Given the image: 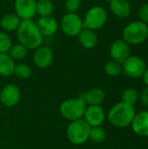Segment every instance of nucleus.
<instances>
[{"mask_svg":"<svg viewBox=\"0 0 148 149\" xmlns=\"http://www.w3.org/2000/svg\"><path fill=\"white\" fill-rule=\"evenodd\" d=\"M18 42L28 50H35L43 44L44 36L39 31L36 22L32 19L22 20L17 30Z\"/></svg>","mask_w":148,"mask_h":149,"instance_id":"nucleus-1","label":"nucleus"},{"mask_svg":"<svg viewBox=\"0 0 148 149\" xmlns=\"http://www.w3.org/2000/svg\"><path fill=\"white\" fill-rule=\"evenodd\" d=\"M135 116L133 106L120 102L113 106L107 114L109 122L116 127H126L132 124Z\"/></svg>","mask_w":148,"mask_h":149,"instance_id":"nucleus-2","label":"nucleus"},{"mask_svg":"<svg viewBox=\"0 0 148 149\" xmlns=\"http://www.w3.org/2000/svg\"><path fill=\"white\" fill-rule=\"evenodd\" d=\"M91 127L84 119L71 121L66 129V136L73 145H82L89 140Z\"/></svg>","mask_w":148,"mask_h":149,"instance_id":"nucleus-3","label":"nucleus"},{"mask_svg":"<svg viewBox=\"0 0 148 149\" xmlns=\"http://www.w3.org/2000/svg\"><path fill=\"white\" fill-rule=\"evenodd\" d=\"M85 109L86 105L79 97L65 100L59 107V112L62 117L70 121L83 119Z\"/></svg>","mask_w":148,"mask_h":149,"instance_id":"nucleus-4","label":"nucleus"},{"mask_svg":"<svg viewBox=\"0 0 148 149\" xmlns=\"http://www.w3.org/2000/svg\"><path fill=\"white\" fill-rule=\"evenodd\" d=\"M123 39L129 45L143 43L148 37V25L141 21H135L127 24L122 32Z\"/></svg>","mask_w":148,"mask_h":149,"instance_id":"nucleus-5","label":"nucleus"},{"mask_svg":"<svg viewBox=\"0 0 148 149\" xmlns=\"http://www.w3.org/2000/svg\"><path fill=\"white\" fill-rule=\"evenodd\" d=\"M107 21V12L101 6L90 8L83 19L84 28L97 31L101 29Z\"/></svg>","mask_w":148,"mask_h":149,"instance_id":"nucleus-6","label":"nucleus"},{"mask_svg":"<svg viewBox=\"0 0 148 149\" xmlns=\"http://www.w3.org/2000/svg\"><path fill=\"white\" fill-rule=\"evenodd\" d=\"M83 28V19L77 13L67 12L61 18L60 29L68 37H78Z\"/></svg>","mask_w":148,"mask_h":149,"instance_id":"nucleus-7","label":"nucleus"},{"mask_svg":"<svg viewBox=\"0 0 148 149\" xmlns=\"http://www.w3.org/2000/svg\"><path fill=\"white\" fill-rule=\"evenodd\" d=\"M147 65L145 61L137 56H129L122 63L123 72L131 78H140L142 77Z\"/></svg>","mask_w":148,"mask_h":149,"instance_id":"nucleus-8","label":"nucleus"},{"mask_svg":"<svg viewBox=\"0 0 148 149\" xmlns=\"http://www.w3.org/2000/svg\"><path fill=\"white\" fill-rule=\"evenodd\" d=\"M20 98V89L14 84H7L0 91V102L7 107L16 106L19 102Z\"/></svg>","mask_w":148,"mask_h":149,"instance_id":"nucleus-9","label":"nucleus"},{"mask_svg":"<svg viewBox=\"0 0 148 149\" xmlns=\"http://www.w3.org/2000/svg\"><path fill=\"white\" fill-rule=\"evenodd\" d=\"M54 54L52 50L45 45H40L33 53V63L40 69L48 68L53 62Z\"/></svg>","mask_w":148,"mask_h":149,"instance_id":"nucleus-10","label":"nucleus"},{"mask_svg":"<svg viewBox=\"0 0 148 149\" xmlns=\"http://www.w3.org/2000/svg\"><path fill=\"white\" fill-rule=\"evenodd\" d=\"M36 0H15V13L22 19H32L36 13Z\"/></svg>","mask_w":148,"mask_h":149,"instance_id":"nucleus-11","label":"nucleus"},{"mask_svg":"<svg viewBox=\"0 0 148 149\" xmlns=\"http://www.w3.org/2000/svg\"><path fill=\"white\" fill-rule=\"evenodd\" d=\"M110 55L113 60L122 64L130 56V47L124 39L115 40L110 47Z\"/></svg>","mask_w":148,"mask_h":149,"instance_id":"nucleus-12","label":"nucleus"},{"mask_svg":"<svg viewBox=\"0 0 148 149\" xmlns=\"http://www.w3.org/2000/svg\"><path fill=\"white\" fill-rule=\"evenodd\" d=\"M84 120L91 127H99L103 124L106 115L100 106H89L84 113Z\"/></svg>","mask_w":148,"mask_h":149,"instance_id":"nucleus-13","label":"nucleus"},{"mask_svg":"<svg viewBox=\"0 0 148 149\" xmlns=\"http://www.w3.org/2000/svg\"><path fill=\"white\" fill-rule=\"evenodd\" d=\"M36 24L41 34L45 37L53 36L58 30V24L51 16L40 17L36 22Z\"/></svg>","mask_w":148,"mask_h":149,"instance_id":"nucleus-14","label":"nucleus"},{"mask_svg":"<svg viewBox=\"0 0 148 149\" xmlns=\"http://www.w3.org/2000/svg\"><path fill=\"white\" fill-rule=\"evenodd\" d=\"M132 127L136 134L148 137V112H142L135 115L132 122Z\"/></svg>","mask_w":148,"mask_h":149,"instance_id":"nucleus-15","label":"nucleus"},{"mask_svg":"<svg viewBox=\"0 0 148 149\" xmlns=\"http://www.w3.org/2000/svg\"><path fill=\"white\" fill-rule=\"evenodd\" d=\"M80 99L88 106H100V104L105 100V93L102 89L94 87L87 91L86 93H82L79 96Z\"/></svg>","mask_w":148,"mask_h":149,"instance_id":"nucleus-16","label":"nucleus"},{"mask_svg":"<svg viewBox=\"0 0 148 149\" xmlns=\"http://www.w3.org/2000/svg\"><path fill=\"white\" fill-rule=\"evenodd\" d=\"M22 19L16 13H7L0 19V26L5 32L17 31Z\"/></svg>","mask_w":148,"mask_h":149,"instance_id":"nucleus-17","label":"nucleus"},{"mask_svg":"<svg viewBox=\"0 0 148 149\" xmlns=\"http://www.w3.org/2000/svg\"><path fill=\"white\" fill-rule=\"evenodd\" d=\"M79 41L80 45L85 49H92L94 48L99 41V38L95 32V31L83 28V30L78 35Z\"/></svg>","mask_w":148,"mask_h":149,"instance_id":"nucleus-18","label":"nucleus"},{"mask_svg":"<svg viewBox=\"0 0 148 149\" xmlns=\"http://www.w3.org/2000/svg\"><path fill=\"white\" fill-rule=\"evenodd\" d=\"M110 10L118 17H127L131 13V5L127 0H110Z\"/></svg>","mask_w":148,"mask_h":149,"instance_id":"nucleus-19","label":"nucleus"},{"mask_svg":"<svg viewBox=\"0 0 148 149\" xmlns=\"http://www.w3.org/2000/svg\"><path fill=\"white\" fill-rule=\"evenodd\" d=\"M15 60L8 53H0V75L9 77L14 73Z\"/></svg>","mask_w":148,"mask_h":149,"instance_id":"nucleus-20","label":"nucleus"},{"mask_svg":"<svg viewBox=\"0 0 148 149\" xmlns=\"http://www.w3.org/2000/svg\"><path fill=\"white\" fill-rule=\"evenodd\" d=\"M54 11V4L51 0H38L36 13L40 17L51 16Z\"/></svg>","mask_w":148,"mask_h":149,"instance_id":"nucleus-21","label":"nucleus"},{"mask_svg":"<svg viewBox=\"0 0 148 149\" xmlns=\"http://www.w3.org/2000/svg\"><path fill=\"white\" fill-rule=\"evenodd\" d=\"M28 53V49L21 45L20 43L16 44V45H12L8 54L14 59V60H21L24 59Z\"/></svg>","mask_w":148,"mask_h":149,"instance_id":"nucleus-22","label":"nucleus"},{"mask_svg":"<svg viewBox=\"0 0 148 149\" xmlns=\"http://www.w3.org/2000/svg\"><path fill=\"white\" fill-rule=\"evenodd\" d=\"M32 71L30 65L25 63H19L16 65L14 70V75L20 79H27L31 76Z\"/></svg>","mask_w":148,"mask_h":149,"instance_id":"nucleus-23","label":"nucleus"},{"mask_svg":"<svg viewBox=\"0 0 148 149\" xmlns=\"http://www.w3.org/2000/svg\"><path fill=\"white\" fill-rule=\"evenodd\" d=\"M106 138V131L99 126V127H91L89 140H91L94 143H101Z\"/></svg>","mask_w":148,"mask_h":149,"instance_id":"nucleus-24","label":"nucleus"},{"mask_svg":"<svg viewBox=\"0 0 148 149\" xmlns=\"http://www.w3.org/2000/svg\"><path fill=\"white\" fill-rule=\"evenodd\" d=\"M122 64L115 61V60H111L108 61L106 65H105V72L107 75L115 77L118 76L122 72Z\"/></svg>","mask_w":148,"mask_h":149,"instance_id":"nucleus-25","label":"nucleus"},{"mask_svg":"<svg viewBox=\"0 0 148 149\" xmlns=\"http://www.w3.org/2000/svg\"><path fill=\"white\" fill-rule=\"evenodd\" d=\"M138 100V92L133 88H127L122 93V101L133 106Z\"/></svg>","mask_w":148,"mask_h":149,"instance_id":"nucleus-26","label":"nucleus"},{"mask_svg":"<svg viewBox=\"0 0 148 149\" xmlns=\"http://www.w3.org/2000/svg\"><path fill=\"white\" fill-rule=\"evenodd\" d=\"M12 45L10 37L5 31H0V53H8Z\"/></svg>","mask_w":148,"mask_h":149,"instance_id":"nucleus-27","label":"nucleus"},{"mask_svg":"<svg viewBox=\"0 0 148 149\" xmlns=\"http://www.w3.org/2000/svg\"><path fill=\"white\" fill-rule=\"evenodd\" d=\"M81 0H65V9L69 13H77L80 9Z\"/></svg>","mask_w":148,"mask_h":149,"instance_id":"nucleus-28","label":"nucleus"},{"mask_svg":"<svg viewBox=\"0 0 148 149\" xmlns=\"http://www.w3.org/2000/svg\"><path fill=\"white\" fill-rule=\"evenodd\" d=\"M139 17L141 22L148 24V3L142 4L139 9Z\"/></svg>","mask_w":148,"mask_h":149,"instance_id":"nucleus-29","label":"nucleus"},{"mask_svg":"<svg viewBox=\"0 0 148 149\" xmlns=\"http://www.w3.org/2000/svg\"><path fill=\"white\" fill-rule=\"evenodd\" d=\"M140 101L144 106L148 107V86L142 91L140 94Z\"/></svg>","mask_w":148,"mask_h":149,"instance_id":"nucleus-30","label":"nucleus"},{"mask_svg":"<svg viewBox=\"0 0 148 149\" xmlns=\"http://www.w3.org/2000/svg\"><path fill=\"white\" fill-rule=\"evenodd\" d=\"M143 80H144L145 84L148 86V68L146 69V71L143 74Z\"/></svg>","mask_w":148,"mask_h":149,"instance_id":"nucleus-31","label":"nucleus"},{"mask_svg":"<svg viewBox=\"0 0 148 149\" xmlns=\"http://www.w3.org/2000/svg\"><path fill=\"white\" fill-rule=\"evenodd\" d=\"M99 1H103V0H99Z\"/></svg>","mask_w":148,"mask_h":149,"instance_id":"nucleus-32","label":"nucleus"},{"mask_svg":"<svg viewBox=\"0 0 148 149\" xmlns=\"http://www.w3.org/2000/svg\"><path fill=\"white\" fill-rule=\"evenodd\" d=\"M0 106H1V102H0Z\"/></svg>","mask_w":148,"mask_h":149,"instance_id":"nucleus-33","label":"nucleus"},{"mask_svg":"<svg viewBox=\"0 0 148 149\" xmlns=\"http://www.w3.org/2000/svg\"><path fill=\"white\" fill-rule=\"evenodd\" d=\"M147 38H148V37H147Z\"/></svg>","mask_w":148,"mask_h":149,"instance_id":"nucleus-34","label":"nucleus"}]
</instances>
